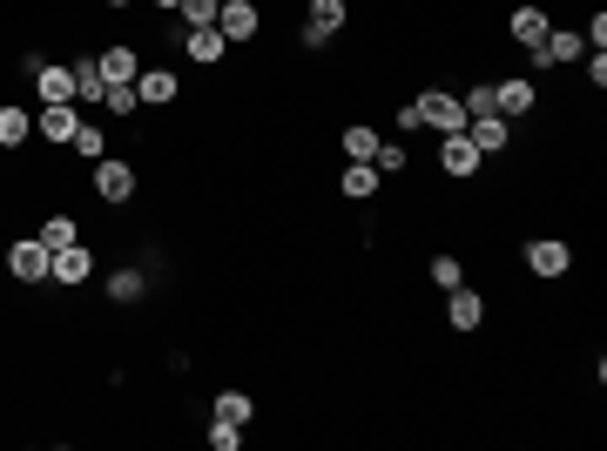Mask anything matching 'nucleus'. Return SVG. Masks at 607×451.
Instances as JSON below:
<instances>
[{"instance_id":"obj_1","label":"nucleus","mask_w":607,"mask_h":451,"mask_svg":"<svg viewBox=\"0 0 607 451\" xmlns=\"http://www.w3.org/2000/svg\"><path fill=\"white\" fill-rule=\"evenodd\" d=\"M352 28V0H304V28H297V48L304 54H324L331 34Z\"/></svg>"},{"instance_id":"obj_2","label":"nucleus","mask_w":607,"mask_h":451,"mask_svg":"<svg viewBox=\"0 0 607 451\" xmlns=\"http://www.w3.org/2000/svg\"><path fill=\"white\" fill-rule=\"evenodd\" d=\"M89 189H95L109 209H122V203H135L142 175H135V162H129V155H102V162L89 168Z\"/></svg>"},{"instance_id":"obj_3","label":"nucleus","mask_w":607,"mask_h":451,"mask_svg":"<svg viewBox=\"0 0 607 451\" xmlns=\"http://www.w3.org/2000/svg\"><path fill=\"white\" fill-rule=\"evenodd\" d=\"M0 263H8V277H14V284H28V290L54 277V249H48L41 236H14V243H8V256H0Z\"/></svg>"},{"instance_id":"obj_4","label":"nucleus","mask_w":607,"mask_h":451,"mask_svg":"<svg viewBox=\"0 0 607 451\" xmlns=\"http://www.w3.org/2000/svg\"><path fill=\"white\" fill-rule=\"evenodd\" d=\"M493 115H506V122L540 115V81L534 74H499L493 81Z\"/></svg>"},{"instance_id":"obj_5","label":"nucleus","mask_w":607,"mask_h":451,"mask_svg":"<svg viewBox=\"0 0 607 451\" xmlns=\"http://www.w3.org/2000/svg\"><path fill=\"white\" fill-rule=\"evenodd\" d=\"M412 102H418V122L432 135H459L466 129V102L453 95V88H425V95H412Z\"/></svg>"},{"instance_id":"obj_6","label":"nucleus","mask_w":607,"mask_h":451,"mask_svg":"<svg viewBox=\"0 0 607 451\" xmlns=\"http://www.w3.org/2000/svg\"><path fill=\"white\" fill-rule=\"evenodd\" d=\"M135 102H142V109H176V102H183V74H176V68H162V61H142V74H135Z\"/></svg>"},{"instance_id":"obj_7","label":"nucleus","mask_w":607,"mask_h":451,"mask_svg":"<svg viewBox=\"0 0 607 451\" xmlns=\"http://www.w3.org/2000/svg\"><path fill=\"white\" fill-rule=\"evenodd\" d=\"M547 28H554V14L540 8V0H519V8L506 14V34H513V48H519V54H534V48L547 41Z\"/></svg>"},{"instance_id":"obj_8","label":"nucleus","mask_w":607,"mask_h":451,"mask_svg":"<svg viewBox=\"0 0 607 451\" xmlns=\"http://www.w3.org/2000/svg\"><path fill=\"white\" fill-rule=\"evenodd\" d=\"M527 269H534L540 284H560L567 269H574V243H560V236H534V243H527Z\"/></svg>"},{"instance_id":"obj_9","label":"nucleus","mask_w":607,"mask_h":451,"mask_svg":"<svg viewBox=\"0 0 607 451\" xmlns=\"http://www.w3.org/2000/svg\"><path fill=\"white\" fill-rule=\"evenodd\" d=\"M216 28H223V41H230V48H250L256 34H264V8H256V0H223Z\"/></svg>"},{"instance_id":"obj_10","label":"nucleus","mask_w":607,"mask_h":451,"mask_svg":"<svg viewBox=\"0 0 607 451\" xmlns=\"http://www.w3.org/2000/svg\"><path fill=\"white\" fill-rule=\"evenodd\" d=\"M74 129H81V109H74V102H48V109H34V142L68 148V142H74Z\"/></svg>"},{"instance_id":"obj_11","label":"nucleus","mask_w":607,"mask_h":451,"mask_svg":"<svg viewBox=\"0 0 607 451\" xmlns=\"http://www.w3.org/2000/svg\"><path fill=\"white\" fill-rule=\"evenodd\" d=\"M439 168L453 175V183H473V175L486 168V155H479V148L466 142V129H459V135H439Z\"/></svg>"},{"instance_id":"obj_12","label":"nucleus","mask_w":607,"mask_h":451,"mask_svg":"<svg viewBox=\"0 0 607 451\" xmlns=\"http://www.w3.org/2000/svg\"><path fill=\"white\" fill-rule=\"evenodd\" d=\"M89 277H95V249H89V243H68V249H54V277H48V284L81 290Z\"/></svg>"},{"instance_id":"obj_13","label":"nucleus","mask_w":607,"mask_h":451,"mask_svg":"<svg viewBox=\"0 0 607 451\" xmlns=\"http://www.w3.org/2000/svg\"><path fill=\"white\" fill-rule=\"evenodd\" d=\"M28 88H34L41 109H48V102H74V61H41Z\"/></svg>"},{"instance_id":"obj_14","label":"nucleus","mask_w":607,"mask_h":451,"mask_svg":"<svg viewBox=\"0 0 607 451\" xmlns=\"http://www.w3.org/2000/svg\"><path fill=\"white\" fill-rule=\"evenodd\" d=\"M466 142H473L479 155H506V148H513V122L493 115V109H486V115H466Z\"/></svg>"},{"instance_id":"obj_15","label":"nucleus","mask_w":607,"mask_h":451,"mask_svg":"<svg viewBox=\"0 0 607 451\" xmlns=\"http://www.w3.org/2000/svg\"><path fill=\"white\" fill-rule=\"evenodd\" d=\"M34 148V109L0 102V155H28Z\"/></svg>"},{"instance_id":"obj_16","label":"nucleus","mask_w":607,"mask_h":451,"mask_svg":"<svg viewBox=\"0 0 607 451\" xmlns=\"http://www.w3.org/2000/svg\"><path fill=\"white\" fill-rule=\"evenodd\" d=\"M183 54H190L196 68H223L236 48L223 41V28H183Z\"/></svg>"},{"instance_id":"obj_17","label":"nucleus","mask_w":607,"mask_h":451,"mask_svg":"<svg viewBox=\"0 0 607 451\" xmlns=\"http://www.w3.org/2000/svg\"><path fill=\"white\" fill-rule=\"evenodd\" d=\"M102 95H109L102 61L95 54H74V109H102Z\"/></svg>"},{"instance_id":"obj_18","label":"nucleus","mask_w":607,"mask_h":451,"mask_svg":"<svg viewBox=\"0 0 607 451\" xmlns=\"http://www.w3.org/2000/svg\"><path fill=\"white\" fill-rule=\"evenodd\" d=\"M446 324H453L459 337H473V330L486 324V297H479V290H466V284H459V290H446Z\"/></svg>"},{"instance_id":"obj_19","label":"nucleus","mask_w":607,"mask_h":451,"mask_svg":"<svg viewBox=\"0 0 607 451\" xmlns=\"http://www.w3.org/2000/svg\"><path fill=\"white\" fill-rule=\"evenodd\" d=\"M378 183H385V175H378L372 162H344V168H337V196H344V203H372Z\"/></svg>"},{"instance_id":"obj_20","label":"nucleus","mask_w":607,"mask_h":451,"mask_svg":"<svg viewBox=\"0 0 607 451\" xmlns=\"http://www.w3.org/2000/svg\"><path fill=\"white\" fill-rule=\"evenodd\" d=\"M95 61H102V74H109V81H135V74H142V48H129V41H109Z\"/></svg>"},{"instance_id":"obj_21","label":"nucleus","mask_w":607,"mask_h":451,"mask_svg":"<svg viewBox=\"0 0 607 451\" xmlns=\"http://www.w3.org/2000/svg\"><path fill=\"white\" fill-rule=\"evenodd\" d=\"M149 297V269H109V304H142Z\"/></svg>"},{"instance_id":"obj_22","label":"nucleus","mask_w":607,"mask_h":451,"mask_svg":"<svg viewBox=\"0 0 607 451\" xmlns=\"http://www.w3.org/2000/svg\"><path fill=\"white\" fill-rule=\"evenodd\" d=\"M48 249H68V243H81V223L68 216V209H54V216H41V229H34Z\"/></svg>"},{"instance_id":"obj_23","label":"nucleus","mask_w":607,"mask_h":451,"mask_svg":"<svg viewBox=\"0 0 607 451\" xmlns=\"http://www.w3.org/2000/svg\"><path fill=\"white\" fill-rule=\"evenodd\" d=\"M210 418H223V424H250V418H256V398H250V391H216Z\"/></svg>"},{"instance_id":"obj_24","label":"nucleus","mask_w":607,"mask_h":451,"mask_svg":"<svg viewBox=\"0 0 607 451\" xmlns=\"http://www.w3.org/2000/svg\"><path fill=\"white\" fill-rule=\"evenodd\" d=\"M425 277H432V290H459V284H466V263H459L453 249H439V256L425 263Z\"/></svg>"},{"instance_id":"obj_25","label":"nucleus","mask_w":607,"mask_h":451,"mask_svg":"<svg viewBox=\"0 0 607 451\" xmlns=\"http://www.w3.org/2000/svg\"><path fill=\"white\" fill-rule=\"evenodd\" d=\"M337 148L352 155V162H372V155H378V129H372V122H352V129L337 135Z\"/></svg>"},{"instance_id":"obj_26","label":"nucleus","mask_w":607,"mask_h":451,"mask_svg":"<svg viewBox=\"0 0 607 451\" xmlns=\"http://www.w3.org/2000/svg\"><path fill=\"white\" fill-rule=\"evenodd\" d=\"M68 148H74V155H81V162H102V155H109V135H102V122H81V129H74V142H68Z\"/></svg>"},{"instance_id":"obj_27","label":"nucleus","mask_w":607,"mask_h":451,"mask_svg":"<svg viewBox=\"0 0 607 451\" xmlns=\"http://www.w3.org/2000/svg\"><path fill=\"white\" fill-rule=\"evenodd\" d=\"M102 109H109V115H122V122H129V115H142V102H135V81H109Z\"/></svg>"},{"instance_id":"obj_28","label":"nucleus","mask_w":607,"mask_h":451,"mask_svg":"<svg viewBox=\"0 0 607 451\" xmlns=\"http://www.w3.org/2000/svg\"><path fill=\"white\" fill-rule=\"evenodd\" d=\"M216 14H223V0H183V8H176L183 28H216Z\"/></svg>"},{"instance_id":"obj_29","label":"nucleus","mask_w":607,"mask_h":451,"mask_svg":"<svg viewBox=\"0 0 607 451\" xmlns=\"http://www.w3.org/2000/svg\"><path fill=\"white\" fill-rule=\"evenodd\" d=\"M372 168H378V175H405V168H412V155H405L398 142H378V155H372Z\"/></svg>"},{"instance_id":"obj_30","label":"nucleus","mask_w":607,"mask_h":451,"mask_svg":"<svg viewBox=\"0 0 607 451\" xmlns=\"http://www.w3.org/2000/svg\"><path fill=\"white\" fill-rule=\"evenodd\" d=\"M203 438H210V451H236V444H243V424H223V418H210V431H203Z\"/></svg>"},{"instance_id":"obj_31","label":"nucleus","mask_w":607,"mask_h":451,"mask_svg":"<svg viewBox=\"0 0 607 451\" xmlns=\"http://www.w3.org/2000/svg\"><path fill=\"white\" fill-rule=\"evenodd\" d=\"M580 74H587V88H607V48L580 54Z\"/></svg>"},{"instance_id":"obj_32","label":"nucleus","mask_w":607,"mask_h":451,"mask_svg":"<svg viewBox=\"0 0 607 451\" xmlns=\"http://www.w3.org/2000/svg\"><path fill=\"white\" fill-rule=\"evenodd\" d=\"M459 102H466V115H486V109H493V81H473Z\"/></svg>"},{"instance_id":"obj_33","label":"nucleus","mask_w":607,"mask_h":451,"mask_svg":"<svg viewBox=\"0 0 607 451\" xmlns=\"http://www.w3.org/2000/svg\"><path fill=\"white\" fill-rule=\"evenodd\" d=\"M149 8H155V14H176V8H183V0H149Z\"/></svg>"},{"instance_id":"obj_34","label":"nucleus","mask_w":607,"mask_h":451,"mask_svg":"<svg viewBox=\"0 0 607 451\" xmlns=\"http://www.w3.org/2000/svg\"><path fill=\"white\" fill-rule=\"evenodd\" d=\"M102 8H109V14H129V8H135V0H102Z\"/></svg>"}]
</instances>
